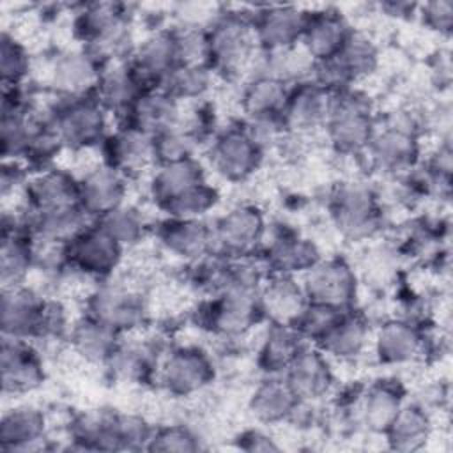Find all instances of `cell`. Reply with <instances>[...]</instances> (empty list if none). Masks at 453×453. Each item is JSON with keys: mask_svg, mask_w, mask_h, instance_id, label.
Wrapping results in <instances>:
<instances>
[{"mask_svg": "<svg viewBox=\"0 0 453 453\" xmlns=\"http://www.w3.org/2000/svg\"><path fill=\"white\" fill-rule=\"evenodd\" d=\"M209 67L223 78H237L255 60L258 50L253 18L248 11L221 9L207 27Z\"/></svg>", "mask_w": 453, "mask_h": 453, "instance_id": "1", "label": "cell"}, {"mask_svg": "<svg viewBox=\"0 0 453 453\" xmlns=\"http://www.w3.org/2000/svg\"><path fill=\"white\" fill-rule=\"evenodd\" d=\"M375 126L377 119L372 103L365 94L354 88L333 94L324 127L336 152L345 156L366 152Z\"/></svg>", "mask_w": 453, "mask_h": 453, "instance_id": "2", "label": "cell"}, {"mask_svg": "<svg viewBox=\"0 0 453 453\" xmlns=\"http://www.w3.org/2000/svg\"><path fill=\"white\" fill-rule=\"evenodd\" d=\"M260 287H226L196 308V324L219 336H242L264 320Z\"/></svg>", "mask_w": 453, "mask_h": 453, "instance_id": "3", "label": "cell"}, {"mask_svg": "<svg viewBox=\"0 0 453 453\" xmlns=\"http://www.w3.org/2000/svg\"><path fill=\"white\" fill-rule=\"evenodd\" d=\"M108 111L92 96L57 97L50 106V120L65 149L83 150L101 145L108 136Z\"/></svg>", "mask_w": 453, "mask_h": 453, "instance_id": "4", "label": "cell"}, {"mask_svg": "<svg viewBox=\"0 0 453 453\" xmlns=\"http://www.w3.org/2000/svg\"><path fill=\"white\" fill-rule=\"evenodd\" d=\"M372 163L388 173H405L419 161L418 122L411 113L395 111L382 126L377 120L375 133L366 147Z\"/></svg>", "mask_w": 453, "mask_h": 453, "instance_id": "5", "label": "cell"}, {"mask_svg": "<svg viewBox=\"0 0 453 453\" xmlns=\"http://www.w3.org/2000/svg\"><path fill=\"white\" fill-rule=\"evenodd\" d=\"M379 65V50L375 42L357 32H350L342 50L320 62H313L311 80L331 94L352 88V85L375 73Z\"/></svg>", "mask_w": 453, "mask_h": 453, "instance_id": "6", "label": "cell"}, {"mask_svg": "<svg viewBox=\"0 0 453 453\" xmlns=\"http://www.w3.org/2000/svg\"><path fill=\"white\" fill-rule=\"evenodd\" d=\"M329 216L349 241L373 237L384 221L377 193L361 182L340 184L329 198Z\"/></svg>", "mask_w": 453, "mask_h": 453, "instance_id": "7", "label": "cell"}, {"mask_svg": "<svg viewBox=\"0 0 453 453\" xmlns=\"http://www.w3.org/2000/svg\"><path fill=\"white\" fill-rule=\"evenodd\" d=\"M85 313L113 327L120 334L142 329L149 320L145 296L127 283L103 280L87 296Z\"/></svg>", "mask_w": 453, "mask_h": 453, "instance_id": "8", "label": "cell"}, {"mask_svg": "<svg viewBox=\"0 0 453 453\" xmlns=\"http://www.w3.org/2000/svg\"><path fill=\"white\" fill-rule=\"evenodd\" d=\"M214 253L225 258L251 257L262 246L267 226L257 205L242 203L232 207L212 223Z\"/></svg>", "mask_w": 453, "mask_h": 453, "instance_id": "9", "label": "cell"}, {"mask_svg": "<svg viewBox=\"0 0 453 453\" xmlns=\"http://www.w3.org/2000/svg\"><path fill=\"white\" fill-rule=\"evenodd\" d=\"M124 248L96 221L88 223L76 237L65 242V258L71 271L96 278H111L122 262Z\"/></svg>", "mask_w": 453, "mask_h": 453, "instance_id": "10", "label": "cell"}, {"mask_svg": "<svg viewBox=\"0 0 453 453\" xmlns=\"http://www.w3.org/2000/svg\"><path fill=\"white\" fill-rule=\"evenodd\" d=\"M264 150L250 136L244 124L221 129L212 136L209 161L218 175L230 182L250 179L260 166Z\"/></svg>", "mask_w": 453, "mask_h": 453, "instance_id": "11", "label": "cell"}, {"mask_svg": "<svg viewBox=\"0 0 453 453\" xmlns=\"http://www.w3.org/2000/svg\"><path fill=\"white\" fill-rule=\"evenodd\" d=\"M216 377L211 356L196 345L172 349L157 366L156 379L173 396H191L207 388Z\"/></svg>", "mask_w": 453, "mask_h": 453, "instance_id": "12", "label": "cell"}, {"mask_svg": "<svg viewBox=\"0 0 453 453\" xmlns=\"http://www.w3.org/2000/svg\"><path fill=\"white\" fill-rule=\"evenodd\" d=\"M357 287V274L343 257L320 258L303 274V288L308 301L340 310L354 308Z\"/></svg>", "mask_w": 453, "mask_h": 453, "instance_id": "13", "label": "cell"}, {"mask_svg": "<svg viewBox=\"0 0 453 453\" xmlns=\"http://www.w3.org/2000/svg\"><path fill=\"white\" fill-rule=\"evenodd\" d=\"M308 11L297 5H265L251 12L253 30L262 53H278L301 44Z\"/></svg>", "mask_w": 453, "mask_h": 453, "instance_id": "14", "label": "cell"}, {"mask_svg": "<svg viewBox=\"0 0 453 453\" xmlns=\"http://www.w3.org/2000/svg\"><path fill=\"white\" fill-rule=\"evenodd\" d=\"M0 377L4 395H25L42 386L44 363L30 340L2 336Z\"/></svg>", "mask_w": 453, "mask_h": 453, "instance_id": "15", "label": "cell"}, {"mask_svg": "<svg viewBox=\"0 0 453 453\" xmlns=\"http://www.w3.org/2000/svg\"><path fill=\"white\" fill-rule=\"evenodd\" d=\"M48 299L25 285L2 288L0 327L2 336L41 340Z\"/></svg>", "mask_w": 453, "mask_h": 453, "instance_id": "16", "label": "cell"}, {"mask_svg": "<svg viewBox=\"0 0 453 453\" xmlns=\"http://www.w3.org/2000/svg\"><path fill=\"white\" fill-rule=\"evenodd\" d=\"M103 65L83 48L60 51L48 71V85L57 97L92 96Z\"/></svg>", "mask_w": 453, "mask_h": 453, "instance_id": "17", "label": "cell"}, {"mask_svg": "<svg viewBox=\"0 0 453 453\" xmlns=\"http://www.w3.org/2000/svg\"><path fill=\"white\" fill-rule=\"evenodd\" d=\"M32 269H35V242L25 218L4 214L0 246L2 288L25 285V280Z\"/></svg>", "mask_w": 453, "mask_h": 453, "instance_id": "18", "label": "cell"}, {"mask_svg": "<svg viewBox=\"0 0 453 453\" xmlns=\"http://www.w3.org/2000/svg\"><path fill=\"white\" fill-rule=\"evenodd\" d=\"M156 237L170 255L189 264L214 253V230L203 218H165L156 228Z\"/></svg>", "mask_w": 453, "mask_h": 453, "instance_id": "19", "label": "cell"}, {"mask_svg": "<svg viewBox=\"0 0 453 453\" xmlns=\"http://www.w3.org/2000/svg\"><path fill=\"white\" fill-rule=\"evenodd\" d=\"M25 212L37 214L80 205L78 179L60 168H44L32 173L23 188Z\"/></svg>", "mask_w": 453, "mask_h": 453, "instance_id": "20", "label": "cell"}, {"mask_svg": "<svg viewBox=\"0 0 453 453\" xmlns=\"http://www.w3.org/2000/svg\"><path fill=\"white\" fill-rule=\"evenodd\" d=\"M322 258L317 244L294 230L281 228L262 248L260 262L267 274H304Z\"/></svg>", "mask_w": 453, "mask_h": 453, "instance_id": "21", "label": "cell"}, {"mask_svg": "<svg viewBox=\"0 0 453 453\" xmlns=\"http://www.w3.org/2000/svg\"><path fill=\"white\" fill-rule=\"evenodd\" d=\"M126 195L127 177L104 163L78 179L80 207L92 221L126 203Z\"/></svg>", "mask_w": 453, "mask_h": 453, "instance_id": "22", "label": "cell"}, {"mask_svg": "<svg viewBox=\"0 0 453 453\" xmlns=\"http://www.w3.org/2000/svg\"><path fill=\"white\" fill-rule=\"evenodd\" d=\"M352 30L343 12L334 7L308 11L299 46L313 62L327 60L342 50Z\"/></svg>", "mask_w": 453, "mask_h": 453, "instance_id": "23", "label": "cell"}, {"mask_svg": "<svg viewBox=\"0 0 453 453\" xmlns=\"http://www.w3.org/2000/svg\"><path fill=\"white\" fill-rule=\"evenodd\" d=\"M127 64L147 90L159 88L168 73L177 65L173 30L157 28L149 34L140 44H134Z\"/></svg>", "mask_w": 453, "mask_h": 453, "instance_id": "24", "label": "cell"}, {"mask_svg": "<svg viewBox=\"0 0 453 453\" xmlns=\"http://www.w3.org/2000/svg\"><path fill=\"white\" fill-rule=\"evenodd\" d=\"M101 150L103 163L126 177L156 165L152 136L129 126L119 124L113 133H108L101 143Z\"/></svg>", "mask_w": 453, "mask_h": 453, "instance_id": "25", "label": "cell"}, {"mask_svg": "<svg viewBox=\"0 0 453 453\" xmlns=\"http://www.w3.org/2000/svg\"><path fill=\"white\" fill-rule=\"evenodd\" d=\"M331 92L310 78L290 85L288 97L281 113L287 131L306 133L317 127H324L331 108Z\"/></svg>", "mask_w": 453, "mask_h": 453, "instance_id": "26", "label": "cell"}, {"mask_svg": "<svg viewBox=\"0 0 453 453\" xmlns=\"http://www.w3.org/2000/svg\"><path fill=\"white\" fill-rule=\"evenodd\" d=\"M283 377L301 402L311 403L326 396L334 384L329 357L319 347L308 343L294 357Z\"/></svg>", "mask_w": 453, "mask_h": 453, "instance_id": "27", "label": "cell"}, {"mask_svg": "<svg viewBox=\"0 0 453 453\" xmlns=\"http://www.w3.org/2000/svg\"><path fill=\"white\" fill-rule=\"evenodd\" d=\"M258 299L264 320L281 326H296L308 304L303 283L287 274H267L260 285Z\"/></svg>", "mask_w": 453, "mask_h": 453, "instance_id": "28", "label": "cell"}, {"mask_svg": "<svg viewBox=\"0 0 453 453\" xmlns=\"http://www.w3.org/2000/svg\"><path fill=\"white\" fill-rule=\"evenodd\" d=\"M119 120V124L134 127L154 138L156 134L182 124L180 103L161 88L145 90Z\"/></svg>", "mask_w": 453, "mask_h": 453, "instance_id": "29", "label": "cell"}, {"mask_svg": "<svg viewBox=\"0 0 453 453\" xmlns=\"http://www.w3.org/2000/svg\"><path fill=\"white\" fill-rule=\"evenodd\" d=\"M375 356L379 363L393 366L414 361L423 347L425 336L419 326L409 319L386 320L375 334Z\"/></svg>", "mask_w": 453, "mask_h": 453, "instance_id": "30", "label": "cell"}, {"mask_svg": "<svg viewBox=\"0 0 453 453\" xmlns=\"http://www.w3.org/2000/svg\"><path fill=\"white\" fill-rule=\"evenodd\" d=\"M145 90L147 88L126 60L103 67L94 97L110 115L122 119Z\"/></svg>", "mask_w": 453, "mask_h": 453, "instance_id": "31", "label": "cell"}, {"mask_svg": "<svg viewBox=\"0 0 453 453\" xmlns=\"http://www.w3.org/2000/svg\"><path fill=\"white\" fill-rule=\"evenodd\" d=\"M46 418L32 405L12 407L4 412L0 421L2 451H32L44 448Z\"/></svg>", "mask_w": 453, "mask_h": 453, "instance_id": "32", "label": "cell"}, {"mask_svg": "<svg viewBox=\"0 0 453 453\" xmlns=\"http://www.w3.org/2000/svg\"><path fill=\"white\" fill-rule=\"evenodd\" d=\"M405 389L395 379H380L370 384L361 393V421L373 432L382 434L388 430L402 405L405 403Z\"/></svg>", "mask_w": 453, "mask_h": 453, "instance_id": "33", "label": "cell"}, {"mask_svg": "<svg viewBox=\"0 0 453 453\" xmlns=\"http://www.w3.org/2000/svg\"><path fill=\"white\" fill-rule=\"evenodd\" d=\"M299 398L283 375H265L250 396V412L265 425L288 421L299 405Z\"/></svg>", "mask_w": 453, "mask_h": 453, "instance_id": "34", "label": "cell"}, {"mask_svg": "<svg viewBox=\"0 0 453 453\" xmlns=\"http://www.w3.org/2000/svg\"><path fill=\"white\" fill-rule=\"evenodd\" d=\"M67 338L74 352L85 361L92 365H106L120 345L124 334L85 313L71 326Z\"/></svg>", "mask_w": 453, "mask_h": 453, "instance_id": "35", "label": "cell"}, {"mask_svg": "<svg viewBox=\"0 0 453 453\" xmlns=\"http://www.w3.org/2000/svg\"><path fill=\"white\" fill-rule=\"evenodd\" d=\"M368 340L370 324L366 317L361 311L349 308L315 347H319L327 357L354 359L365 350Z\"/></svg>", "mask_w": 453, "mask_h": 453, "instance_id": "36", "label": "cell"}, {"mask_svg": "<svg viewBox=\"0 0 453 453\" xmlns=\"http://www.w3.org/2000/svg\"><path fill=\"white\" fill-rule=\"evenodd\" d=\"M288 83L278 76L260 73L248 81L241 94V108L246 115V120L281 117L287 97Z\"/></svg>", "mask_w": 453, "mask_h": 453, "instance_id": "37", "label": "cell"}, {"mask_svg": "<svg viewBox=\"0 0 453 453\" xmlns=\"http://www.w3.org/2000/svg\"><path fill=\"white\" fill-rule=\"evenodd\" d=\"M203 180H207L203 166L196 157H188L156 166V172L149 182V193L154 203L161 209L165 203Z\"/></svg>", "mask_w": 453, "mask_h": 453, "instance_id": "38", "label": "cell"}, {"mask_svg": "<svg viewBox=\"0 0 453 453\" xmlns=\"http://www.w3.org/2000/svg\"><path fill=\"white\" fill-rule=\"evenodd\" d=\"M304 345L306 342L294 326L269 324L258 349L257 365L265 375H283Z\"/></svg>", "mask_w": 453, "mask_h": 453, "instance_id": "39", "label": "cell"}, {"mask_svg": "<svg viewBox=\"0 0 453 453\" xmlns=\"http://www.w3.org/2000/svg\"><path fill=\"white\" fill-rule=\"evenodd\" d=\"M23 218L30 234L35 239L60 242V244L69 242L88 223H92V219L83 212L80 205L48 211V212H37V214L25 212Z\"/></svg>", "mask_w": 453, "mask_h": 453, "instance_id": "40", "label": "cell"}, {"mask_svg": "<svg viewBox=\"0 0 453 453\" xmlns=\"http://www.w3.org/2000/svg\"><path fill=\"white\" fill-rule=\"evenodd\" d=\"M432 421L428 412L419 403H403L384 437L391 449L395 451H418L430 439Z\"/></svg>", "mask_w": 453, "mask_h": 453, "instance_id": "41", "label": "cell"}, {"mask_svg": "<svg viewBox=\"0 0 453 453\" xmlns=\"http://www.w3.org/2000/svg\"><path fill=\"white\" fill-rule=\"evenodd\" d=\"M104 366H108L110 372L120 380L145 382L157 373L159 363L150 345L134 343L122 338L120 345Z\"/></svg>", "mask_w": 453, "mask_h": 453, "instance_id": "42", "label": "cell"}, {"mask_svg": "<svg viewBox=\"0 0 453 453\" xmlns=\"http://www.w3.org/2000/svg\"><path fill=\"white\" fill-rule=\"evenodd\" d=\"M214 73L209 65H175L163 80L159 88L179 103L202 99L211 85Z\"/></svg>", "mask_w": 453, "mask_h": 453, "instance_id": "43", "label": "cell"}, {"mask_svg": "<svg viewBox=\"0 0 453 453\" xmlns=\"http://www.w3.org/2000/svg\"><path fill=\"white\" fill-rule=\"evenodd\" d=\"M96 223L110 237H113L124 250L136 246L145 237V232H147V225L142 212L126 203L110 211L103 218L96 219Z\"/></svg>", "mask_w": 453, "mask_h": 453, "instance_id": "44", "label": "cell"}, {"mask_svg": "<svg viewBox=\"0 0 453 453\" xmlns=\"http://www.w3.org/2000/svg\"><path fill=\"white\" fill-rule=\"evenodd\" d=\"M198 142V136L184 122L156 134L152 138L156 166L195 157Z\"/></svg>", "mask_w": 453, "mask_h": 453, "instance_id": "45", "label": "cell"}, {"mask_svg": "<svg viewBox=\"0 0 453 453\" xmlns=\"http://www.w3.org/2000/svg\"><path fill=\"white\" fill-rule=\"evenodd\" d=\"M219 202V193L207 180L186 189L168 203L161 207L166 218H184L195 219L203 218L209 211H212Z\"/></svg>", "mask_w": 453, "mask_h": 453, "instance_id": "46", "label": "cell"}, {"mask_svg": "<svg viewBox=\"0 0 453 453\" xmlns=\"http://www.w3.org/2000/svg\"><path fill=\"white\" fill-rule=\"evenodd\" d=\"M32 69V58L27 46L7 30L0 37V74L2 87L25 85Z\"/></svg>", "mask_w": 453, "mask_h": 453, "instance_id": "47", "label": "cell"}, {"mask_svg": "<svg viewBox=\"0 0 453 453\" xmlns=\"http://www.w3.org/2000/svg\"><path fill=\"white\" fill-rule=\"evenodd\" d=\"M177 65H209L207 27H173Z\"/></svg>", "mask_w": 453, "mask_h": 453, "instance_id": "48", "label": "cell"}, {"mask_svg": "<svg viewBox=\"0 0 453 453\" xmlns=\"http://www.w3.org/2000/svg\"><path fill=\"white\" fill-rule=\"evenodd\" d=\"M343 311L345 310H340L334 306L308 301L303 315L299 317L294 327L297 329V333L303 336L306 343L317 345L334 327V324L340 320Z\"/></svg>", "mask_w": 453, "mask_h": 453, "instance_id": "49", "label": "cell"}, {"mask_svg": "<svg viewBox=\"0 0 453 453\" xmlns=\"http://www.w3.org/2000/svg\"><path fill=\"white\" fill-rule=\"evenodd\" d=\"M149 451H196L200 449L198 435L184 425H166L154 428L147 444Z\"/></svg>", "mask_w": 453, "mask_h": 453, "instance_id": "50", "label": "cell"}, {"mask_svg": "<svg viewBox=\"0 0 453 453\" xmlns=\"http://www.w3.org/2000/svg\"><path fill=\"white\" fill-rule=\"evenodd\" d=\"M154 428L138 414L117 412L119 449H147Z\"/></svg>", "mask_w": 453, "mask_h": 453, "instance_id": "51", "label": "cell"}, {"mask_svg": "<svg viewBox=\"0 0 453 453\" xmlns=\"http://www.w3.org/2000/svg\"><path fill=\"white\" fill-rule=\"evenodd\" d=\"M416 14L421 23L437 34L449 35L453 30V2L449 0H434L418 5Z\"/></svg>", "mask_w": 453, "mask_h": 453, "instance_id": "52", "label": "cell"}, {"mask_svg": "<svg viewBox=\"0 0 453 453\" xmlns=\"http://www.w3.org/2000/svg\"><path fill=\"white\" fill-rule=\"evenodd\" d=\"M28 177H30L28 166L23 161H16V159L4 161L2 170H0V193H2V196L7 198L16 189L23 191Z\"/></svg>", "mask_w": 453, "mask_h": 453, "instance_id": "53", "label": "cell"}, {"mask_svg": "<svg viewBox=\"0 0 453 453\" xmlns=\"http://www.w3.org/2000/svg\"><path fill=\"white\" fill-rule=\"evenodd\" d=\"M237 448L244 451H278L280 446L262 430L250 428L237 435Z\"/></svg>", "mask_w": 453, "mask_h": 453, "instance_id": "54", "label": "cell"}, {"mask_svg": "<svg viewBox=\"0 0 453 453\" xmlns=\"http://www.w3.org/2000/svg\"><path fill=\"white\" fill-rule=\"evenodd\" d=\"M382 9L391 14V16H396V18H407L409 14H416L418 11V5H411V4H395V2H389V4H384Z\"/></svg>", "mask_w": 453, "mask_h": 453, "instance_id": "55", "label": "cell"}]
</instances>
